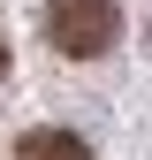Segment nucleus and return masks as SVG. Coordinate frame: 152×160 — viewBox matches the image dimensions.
<instances>
[{
	"instance_id": "f257e3e1",
	"label": "nucleus",
	"mask_w": 152,
	"mask_h": 160,
	"mask_svg": "<svg viewBox=\"0 0 152 160\" xmlns=\"http://www.w3.org/2000/svg\"><path fill=\"white\" fill-rule=\"evenodd\" d=\"M114 38H122V8L114 0H53L46 8V46L69 53V61H99Z\"/></svg>"
},
{
	"instance_id": "f03ea898",
	"label": "nucleus",
	"mask_w": 152,
	"mask_h": 160,
	"mask_svg": "<svg viewBox=\"0 0 152 160\" xmlns=\"http://www.w3.org/2000/svg\"><path fill=\"white\" fill-rule=\"evenodd\" d=\"M15 160H91V145L76 130H31L23 145H15Z\"/></svg>"
},
{
	"instance_id": "7ed1b4c3",
	"label": "nucleus",
	"mask_w": 152,
	"mask_h": 160,
	"mask_svg": "<svg viewBox=\"0 0 152 160\" xmlns=\"http://www.w3.org/2000/svg\"><path fill=\"white\" fill-rule=\"evenodd\" d=\"M0 76H8V38H0Z\"/></svg>"
}]
</instances>
